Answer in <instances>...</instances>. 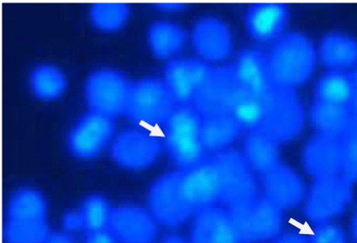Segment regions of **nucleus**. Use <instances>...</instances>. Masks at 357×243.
<instances>
[{
    "instance_id": "f257e3e1",
    "label": "nucleus",
    "mask_w": 357,
    "mask_h": 243,
    "mask_svg": "<svg viewBox=\"0 0 357 243\" xmlns=\"http://www.w3.org/2000/svg\"><path fill=\"white\" fill-rule=\"evenodd\" d=\"M268 58L274 87L293 90L313 73L317 53L304 35L289 33L277 40Z\"/></svg>"
},
{
    "instance_id": "f03ea898",
    "label": "nucleus",
    "mask_w": 357,
    "mask_h": 243,
    "mask_svg": "<svg viewBox=\"0 0 357 243\" xmlns=\"http://www.w3.org/2000/svg\"><path fill=\"white\" fill-rule=\"evenodd\" d=\"M202 120V115L192 104L178 105L165 124L167 153L180 171L195 168L206 159Z\"/></svg>"
},
{
    "instance_id": "7ed1b4c3",
    "label": "nucleus",
    "mask_w": 357,
    "mask_h": 243,
    "mask_svg": "<svg viewBox=\"0 0 357 243\" xmlns=\"http://www.w3.org/2000/svg\"><path fill=\"white\" fill-rule=\"evenodd\" d=\"M47 203L39 191L17 190L9 201L4 229L7 243H45L50 236Z\"/></svg>"
},
{
    "instance_id": "20e7f679",
    "label": "nucleus",
    "mask_w": 357,
    "mask_h": 243,
    "mask_svg": "<svg viewBox=\"0 0 357 243\" xmlns=\"http://www.w3.org/2000/svg\"><path fill=\"white\" fill-rule=\"evenodd\" d=\"M177 106L176 100L165 82L146 79L132 85L126 115L136 124L165 125Z\"/></svg>"
},
{
    "instance_id": "39448f33",
    "label": "nucleus",
    "mask_w": 357,
    "mask_h": 243,
    "mask_svg": "<svg viewBox=\"0 0 357 243\" xmlns=\"http://www.w3.org/2000/svg\"><path fill=\"white\" fill-rule=\"evenodd\" d=\"M132 85L126 76L113 70H99L86 81L85 95L90 110L116 118L126 114Z\"/></svg>"
},
{
    "instance_id": "423d86ee",
    "label": "nucleus",
    "mask_w": 357,
    "mask_h": 243,
    "mask_svg": "<svg viewBox=\"0 0 357 243\" xmlns=\"http://www.w3.org/2000/svg\"><path fill=\"white\" fill-rule=\"evenodd\" d=\"M266 103V112L258 130L278 143L294 138L302 129L304 113L294 91L274 87L267 95Z\"/></svg>"
},
{
    "instance_id": "0eeeda50",
    "label": "nucleus",
    "mask_w": 357,
    "mask_h": 243,
    "mask_svg": "<svg viewBox=\"0 0 357 243\" xmlns=\"http://www.w3.org/2000/svg\"><path fill=\"white\" fill-rule=\"evenodd\" d=\"M183 196L193 210L213 205L222 200L225 182L214 158L188 170L178 171Z\"/></svg>"
},
{
    "instance_id": "6e6552de",
    "label": "nucleus",
    "mask_w": 357,
    "mask_h": 243,
    "mask_svg": "<svg viewBox=\"0 0 357 243\" xmlns=\"http://www.w3.org/2000/svg\"><path fill=\"white\" fill-rule=\"evenodd\" d=\"M229 212L244 243L273 240L280 233L282 211L266 200H255Z\"/></svg>"
},
{
    "instance_id": "1a4fd4ad",
    "label": "nucleus",
    "mask_w": 357,
    "mask_h": 243,
    "mask_svg": "<svg viewBox=\"0 0 357 243\" xmlns=\"http://www.w3.org/2000/svg\"><path fill=\"white\" fill-rule=\"evenodd\" d=\"M242 90L231 67L212 68L192 105L202 116L231 114Z\"/></svg>"
},
{
    "instance_id": "9d476101",
    "label": "nucleus",
    "mask_w": 357,
    "mask_h": 243,
    "mask_svg": "<svg viewBox=\"0 0 357 243\" xmlns=\"http://www.w3.org/2000/svg\"><path fill=\"white\" fill-rule=\"evenodd\" d=\"M114 132V118L89 110L70 131V152L77 158H93L109 143Z\"/></svg>"
},
{
    "instance_id": "9b49d317",
    "label": "nucleus",
    "mask_w": 357,
    "mask_h": 243,
    "mask_svg": "<svg viewBox=\"0 0 357 243\" xmlns=\"http://www.w3.org/2000/svg\"><path fill=\"white\" fill-rule=\"evenodd\" d=\"M350 185L343 176L316 178L305 210L309 219L321 224L343 212L351 199Z\"/></svg>"
},
{
    "instance_id": "f8f14e48",
    "label": "nucleus",
    "mask_w": 357,
    "mask_h": 243,
    "mask_svg": "<svg viewBox=\"0 0 357 243\" xmlns=\"http://www.w3.org/2000/svg\"><path fill=\"white\" fill-rule=\"evenodd\" d=\"M149 200L153 217L163 225L181 224L192 211L183 195L178 171L160 177L151 187Z\"/></svg>"
},
{
    "instance_id": "ddd939ff",
    "label": "nucleus",
    "mask_w": 357,
    "mask_h": 243,
    "mask_svg": "<svg viewBox=\"0 0 357 243\" xmlns=\"http://www.w3.org/2000/svg\"><path fill=\"white\" fill-rule=\"evenodd\" d=\"M161 148L157 136L144 130L130 129L117 135L112 146L111 155L124 168L139 170L154 163Z\"/></svg>"
},
{
    "instance_id": "4468645a",
    "label": "nucleus",
    "mask_w": 357,
    "mask_h": 243,
    "mask_svg": "<svg viewBox=\"0 0 357 243\" xmlns=\"http://www.w3.org/2000/svg\"><path fill=\"white\" fill-rule=\"evenodd\" d=\"M212 68L196 59H172L165 68V83L178 105L192 104Z\"/></svg>"
},
{
    "instance_id": "2eb2a0df",
    "label": "nucleus",
    "mask_w": 357,
    "mask_h": 243,
    "mask_svg": "<svg viewBox=\"0 0 357 243\" xmlns=\"http://www.w3.org/2000/svg\"><path fill=\"white\" fill-rule=\"evenodd\" d=\"M108 230L123 243H151L157 232L155 217L131 205L113 207Z\"/></svg>"
},
{
    "instance_id": "dca6fc26",
    "label": "nucleus",
    "mask_w": 357,
    "mask_h": 243,
    "mask_svg": "<svg viewBox=\"0 0 357 243\" xmlns=\"http://www.w3.org/2000/svg\"><path fill=\"white\" fill-rule=\"evenodd\" d=\"M241 88L250 94L265 96L273 89L268 55L261 50L248 49L239 53L231 65Z\"/></svg>"
},
{
    "instance_id": "f3484780",
    "label": "nucleus",
    "mask_w": 357,
    "mask_h": 243,
    "mask_svg": "<svg viewBox=\"0 0 357 243\" xmlns=\"http://www.w3.org/2000/svg\"><path fill=\"white\" fill-rule=\"evenodd\" d=\"M193 243H244L231 212L215 205L198 210L192 232Z\"/></svg>"
},
{
    "instance_id": "a211bd4d",
    "label": "nucleus",
    "mask_w": 357,
    "mask_h": 243,
    "mask_svg": "<svg viewBox=\"0 0 357 243\" xmlns=\"http://www.w3.org/2000/svg\"><path fill=\"white\" fill-rule=\"evenodd\" d=\"M303 159L305 169L315 178L338 175L343 166L342 140L319 134L309 141Z\"/></svg>"
},
{
    "instance_id": "6ab92c4d",
    "label": "nucleus",
    "mask_w": 357,
    "mask_h": 243,
    "mask_svg": "<svg viewBox=\"0 0 357 243\" xmlns=\"http://www.w3.org/2000/svg\"><path fill=\"white\" fill-rule=\"evenodd\" d=\"M192 40L198 54L207 60H223L232 52L231 33L227 24L217 18L201 19L193 31Z\"/></svg>"
},
{
    "instance_id": "aec40b11",
    "label": "nucleus",
    "mask_w": 357,
    "mask_h": 243,
    "mask_svg": "<svg viewBox=\"0 0 357 243\" xmlns=\"http://www.w3.org/2000/svg\"><path fill=\"white\" fill-rule=\"evenodd\" d=\"M288 16L287 4L257 3L249 8L245 24L252 38L259 42H269L280 38Z\"/></svg>"
},
{
    "instance_id": "412c9836",
    "label": "nucleus",
    "mask_w": 357,
    "mask_h": 243,
    "mask_svg": "<svg viewBox=\"0 0 357 243\" xmlns=\"http://www.w3.org/2000/svg\"><path fill=\"white\" fill-rule=\"evenodd\" d=\"M263 175L265 196L269 203L280 210L299 204L303 195V185L295 172L279 164Z\"/></svg>"
},
{
    "instance_id": "4be33fe9",
    "label": "nucleus",
    "mask_w": 357,
    "mask_h": 243,
    "mask_svg": "<svg viewBox=\"0 0 357 243\" xmlns=\"http://www.w3.org/2000/svg\"><path fill=\"white\" fill-rule=\"evenodd\" d=\"M310 118L319 134L340 139L349 133L356 120L351 106L317 101L311 107Z\"/></svg>"
},
{
    "instance_id": "5701e85b",
    "label": "nucleus",
    "mask_w": 357,
    "mask_h": 243,
    "mask_svg": "<svg viewBox=\"0 0 357 243\" xmlns=\"http://www.w3.org/2000/svg\"><path fill=\"white\" fill-rule=\"evenodd\" d=\"M357 93L351 73L331 70L318 80L315 86L317 102L351 105Z\"/></svg>"
},
{
    "instance_id": "b1692460",
    "label": "nucleus",
    "mask_w": 357,
    "mask_h": 243,
    "mask_svg": "<svg viewBox=\"0 0 357 243\" xmlns=\"http://www.w3.org/2000/svg\"><path fill=\"white\" fill-rule=\"evenodd\" d=\"M244 130L231 114L203 116L202 140L207 151H221Z\"/></svg>"
},
{
    "instance_id": "393cba45",
    "label": "nucleus",
    "mask_w": 357,
    "mask_h": 243,
    "mask_svg": "<svg viewBox=\"0 0 357 243\" xmlns=\"http://www.w3.org/2000/svg\"><path fill=\"white\" fill-rule=\"evenodd\" d=\"M278 145L277 141L262 131H251L245 140L244 158L248 165L260 173L266 174L280 164Z\"/></svg>"
},
{
    "instance_id": "a878e982",
    "label": "nucleus",
    "mask_w": 357,
    "mask_h": 243,
    "mask_svg": "<svg viewBox=\"0 0 357 243\" xmlns=\"http://www.w3.org/2000/svg\"><path fill=\"white\" fill-rule=\"evenodd\" d=\"M319 54L326 65L343 70L357 63V40L343 33L326 35L320 44Z\"/></svg>"
},
{
    "instance_id": "bb28decb",
    "label": "nucleus",
    "mask_w": 357,
    "mask_h": 243,
    "mask_svg": "<svg viewBox=\"0 0 357 243\" xmlns=\"http://www.w3.org/2000/svg\"><path fill=\"white\" fill-rule=\"evenodd\" d=\"M148 40L153 54L165 58L176 54L185 42V33L176 24L158 22L148 29Z\"/></svg>"
},
{
    "instance_id": "cd10ccee",
    "label": "nucleus",
    "mask_w": 357,
    "mask_h": 243,
    "mask_svg": "<svg viewBox=\"0 0 357 243\" xmlns=\"http://www.w3.org/2000/svg\"><path fill=\"white\" fill-rule=\"evenodd\" d=\"M266 97L267 95L258 96L242 90L231 114L244 130L254 131L260 128L266 112Z\"/></svg>"
},
{
    "instance_id": "c85d7f7f",
    "label": "nucleus",
    "mask_w": 357,
    "mask_h": 243,
    "mask_svg": "<svg viewBox=\"0 0 357 243\" xmlns=\"http://www.w3.org/2000/svg\"><path fill=\"white\" fill-rule=\"evenodd\" d=\"M30 86L38 97L53 100L64 93L66 81L59 69L53 65H42L36 68L30 75Z\"/></svg>"
},
{
    "instance_id": "c756f323",
    "label": "nucleus",
    "mask_w": 357,
    "mask_h": 243,
    "mask_svg": "<svg viewBox=\"0 0 357 243\" xmlns=\"http://www.w3.org/2000/svg\"><path fill=\"white\" fill-rule=\"evenodd\" d=\"M112 210L113 207L103 196L91 195L86 197L79 209L84 230L91 232L108 229Z\"/></svg>"
},
{
    "instance_id": "7c9ffc66",
    "label": "nucleus",
    "mask_w": 357,
    "mask_h": 243,
    "mask_svg": "<svg viewBox=\"0 0 357 243\" xmlns=\"http://www.w3.org/2000/svg\"><path fill=\"white\" fill-rule=\"evenodd\" d=\"M91 22L100 29H120L128 19L130 8L126 3H94L91 8Z\"/></svg>"
},
{
    "instance_id": "2f4dec72",
    "label": "nucleus",
    "mask_w": 357,
    "mask_h": 243,
    "mask_svg": "<svg viewBox=\"0 0 357 243\" xmlns=\"http://www.w3.org/2000/svg\"><path fill=\"white\" fill-rule=\"evenodd\" d=\"M342 140L343 146V166L342 172L344 179L350 183L357 179V120Z\"/></svg>"
},
{
    "instance_id": "473e14b6",
    "label": "nucleus",
    "mask_w": 357,
    "mask_h": 243,
    "mask_svg": "<svg viewBox=\"0 0 357 243\" xmlns=\"http://www.w3.org/2000/svg\"><path fill=\"white\" fill-rule=\"evenodd\" d=\"M311 243H347L343 230L337 226L321 222L316 226Z\"/></svg>"
},
{
    "instance_id": "72a5a7b5",
    "label": "nucleus",
    "mask_w": 357,
    "mask_h": 243,
    "mask_svg": "<svg viewBox=\"0 0 357 243\" xmlns=\"http://www.w3.org/2000/svg\"><path fill=\"white\" fill-rule=\"evenodd\" d=\"M84 243H119V240L108 230L86 232Z\"/></svg>"
},
{
    "instance_id": "f704fd0d",
    "label": "nucleus",
    "mask_w": 357,
    "mask_h": 243,
    "mask_svg": "<svg viewBox=\"0 0 357 243\" xmlns=\"http://www.w3.org/2000/svg\"><path fill=\"white\" fill-rule=\"evenodd\" d=\"M63 226L65 230L68 231L84 230L83 219L79 210L66 212L63 217Z\"/></svg>"
},
{
    "instance_id": "c9c22d12",
    "label": "nucleus",
    "mask_w": 357,
    "mask_h": 243,
    "mask_svg": "<svg viewBox=\"0 0 357 243\" xmlns=\"http://www.w3.org/2000/svg\"><path fill=\"white\" fill-rule=\"evenodd\" d=\"M45 243H75L73 237L64 233H54L50 235Z\"/></svg>"
},
{
    "instance_id": "e433bc0d",
    "label": "nucleus",
    "mask_w": 357,
    "mask_h": 243,
    "mask_svg": "<svg viewBox=\"0 0 357 243\" xmlns=\"http://www.w3.org/2000/svg\"><path fill=\"white\" fill-rule=\"evenodd\" d=\"M157 8L165 10L168 12H176L185 8V4L183 3H157L155 5Z\"/></svg>"
},
{
    "instance_id": "4c0bfd02",
    "label": "nucleus",
    "mask_w": 357,
    "mask_h": 243,
    "mask_svg": "<svg viewBox=\"0 0 357 243\" xmlns=\"http://www.w3.org/2000/svg\"><path fill=\"white\" fill-rule=\"evenodd\" d=\"M277 243H310L305 237L298 235H285Z\"/></svg>"
},
{
    "instance_id": "58836bf2",
    "label": "nucleus",
    "mask_w": 357,
    "mask_h": 243,
    "mask_svg": "<svg viewBox=\"0 0 357 243\" xmlns=\"http://www.w3.org/2000/svg\"><path fill=\"white\" fill-rule=\"evenodd\" d=\"M162 243H185L181 237L177 236L171 235L165 237V240Z\"/></svg>"
},
{
    "instance_id": "ea45409f",
    "label": "nucleus",
    "mask_w": 357,
    "mask_h": 243,
    "mask_svg": "<svg viewBox=\"0 0 357 243\" xmlns=\"http://www.w3.org/2000/svg\"><path fill=\"white\" fill-rule=\"evenodd\" d=\"M351 229H353V236L354 241L357 242V210L355 212L353 219V226H351Z\"/></svg>"
},
{
    "instance_id": "a19ab883",
    "label": "nucleus",
    "mask_w": 357,
    "mask_h": 243,
    "mask_svg": "<svg viewBox=\"0 0 357 243\" xmlns=\"http://www.w3.org/2000/svg\"><path fill=\"white\" fill-rule=\"evenodd\" d=\"M350 106L351 111H353L354 118L357 120V93L355 95L353 102H351Z\"/></svg>"
},
{
    "instance_id": "79ce46f5",
    "label": "nucleus",
    "mask_w": 357,
    "mask_h": 243,
    "mask_svg": "<svg viewBox=\"0 0 357 243\" xmlns=\"http://www.w3.org/2000/svg\"><path fill=\"white\" fill-rule=\"evenodd\" d=\"M351 78H353L354 84L356 86V90H357V67L354 70V72H351Z\"/></svg>"
}]
</instances>
